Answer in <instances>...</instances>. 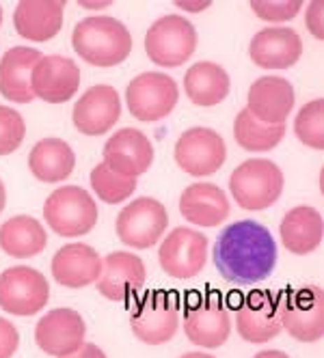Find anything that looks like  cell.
<instances>
[{
  "mask_svg": "<svg viewBox=\"0 0 324 358\" xmlns=\"http://www.w3.org/2000/svg\"><path fill=\"white\" fill-rule=\"evenodd\" d=\"M277 242L258 220H236L214 244V266L232 285H255L277 266Z\"/></svg>",
  "mask_w": 324,
  "mask_h": 358,
  "instance_id": "obj_1",
  "label": "cell"
},
{
  "mask_svg": "<svg viewBox=\"0 0 324 358\" xmlns=\"http://www.w3.org/2000/svg\"><path fill=\"white\" fill-rule=\"evenodd\" d=\"M76 55L95 67L121 65L132 52V35L123 24L108 15H91L76 24L71 33Z\"/></svg>",
  "mask_w": 324,
  "mask_h": 358,
  "instance_id": "obj_2",
  "label": "cell"
},
{
  "mask_svg": "<svg viewBox=\"0 0 324 358\" xmlns=\"http://www.w3.org/2000/svg\"><path fill=\"white\" fill-rule=\"evenodd\" d=\"M230 190L242 210H268L270 206H275L283 192V173L270 160H246L232 173Z\"/></svg>",
  "mask_w": 324,
  "mask_h": 358,
  "instance_id": "obj_3",
  "label": "cell"
},
{
  "mask_svg": "<svg viewBox=\"0 0 324 358\" xmlns=\"http://www.w3.org/2000/svg\"><path fill=\"white\" fill-rule=\"evenodd\" d=\"M43 218L63 238L87 236L97 224L99 212L93 196L80 186H61L45 199Z\"/></svg>",
  "mask_w": 324,
  "mask_h": 358,
  "instance_id": "obj_4",
  "label": "cell"
},
{
  "mask_svg": "<svg viewBox=\"0 0 324 358\" xmlns=\"http://www.w3.org/2000/svg\"><path fill=\"white\" fill-rule=\"evenodd\" d=\"M134 337L147 345H162L176 337L180 326V298L173 292L145 294L130 313Z\"/></svg>",
  "mask_w": 324,
  "mask_h": 358,
  "instance_id": "obj_5",
  "label": "cell"
},
{
  "mask_svg": "<svg viewBox=\"0 0 324 358\" xmlns=\"http://www.w3.org/2000/svg\"><path fill=\"white\" fill-rule=\"evenodd\" d=\"M279 298V322L296 341L316 343L324 335V289L305 285L283 292Z\"/></svg>",
  "mask_w": 324,
  "mask_h": 358,
  "instance_id": "obj_6",
  "label": "cell"
},
{
  "mask_svg": "<svg viewBox=\"0 0 324 358\" xmlns=\"http://www.w3.org/2000/svg\"><path fill=\"white\" fill-rule=\"evenodd\" d=\"M197 50V31L182 15H164L149 27L145 35V52L154 65L180 67Z\"/></svg>",
  "mask_w": 324,
  "mask_h": 358,
  "instance_id": "obj_7",
  "label": "cell"
},
{
  "mask_svg": "<svg viewBox=\"0 0 324 358\" xmlns=\"http://www.w3.org/2000/svg\"><path fill=\"white\" fill-rule=\"evenodd\" d=\"M184 332L199 348H220L230 339L232 320L225 302L216 292L195 294L184 309Z\"/></svg>",
  "mask_w": 324,
  "mask_h": 358,
  "instance_id": "obj_8",
  "label": "cell"
},
{
  "mask_svg": "<svg viewBox=\"0 0 324 358\" xmlns=\"http://www.w3.org/2000/svg\"><path fill=\"white\" fill-rule=\"evenodd\" d=\"M180 97V89L162 71H145L128 85L126 101L130 115L139 121L154 123L171 115Z\"/></svg>",
  "mask_w": 324,
  "mask_h": 358,
  "instance_id": "obj_9",
  "label": "cell"
},
{
  "mask_svg": "<svg viewBox=\"0 0 324 358\" xmlns=\"http://www.w3.org/2000/svg\"><path fill=\"white\" fill-rule=\"evenodd\" d=\"M50 300L45 276L29 266H15L0 274V309L5 313L29 317L39 313Z\"/></svg>",
  "mask_w": 324,
  "mask_h": 358,
  "instance_id": "obj_10",
  "label": "cell"
},
{
  "mask_svg": "<svg viewBox=\"0 0 324 358\" xmlns=\"http://www.w3.org/2000/svg\"><path fill=\"white\" fill-rule=\"evenodd\" d=\"M169 214L156 199L141 196L128 203L117 216V238L132 248H152L167 231Z\"/></svg>",
  "mask_w": 324,
  "mask_h": 358,
  "instance_id": "obj_11",
  "label": "cell"
},
{
  "mask_svg": "<svg viewBox=\"0 0 324 358\" xmlns=\"http://www.w3.org/2000/svg\"><path fill=\"white\" fill-rule=\"evenodd\" d=\"M160 268L178 280L195 278L208 262V238L195 229L178 227L164 238L158 250Z\"/></svg>",
  "mask_w": 324,
  "mask_h": 358,
  "instance_id": "obj_12",
  "label": "cell"
},
{
  "mask_svg": "<svg viewBox=\"0 0 324 358\" xmlns=\"http://www.w3.org/2000/svg\"><path fill=\"white\" fill-rule=\"evenodd\" d=\"M225 160V141L210 127H190L176 143V162L192 177L214 175Z\"/></svg>",
  "mask_w": 324,
  "mask_h": 358,
  "instance_id": "obj_13",
  "label": "cell"
},
{
  "mask_svg": "<svg viewBox=\"0 0 324 358\" xmlns=\"http://www.w3.org/2000/svg\"><path fill=\"white\" fill-rule=\"evenodd\" d=\"M236 328L248 343L275 339L283 330L279 322V298L270 292H248L236 306Z\"/></svg>",
  "mask_w": 324,
  "mask_h": 358,
  "instance_id": "obj_14",
  "label": "cell"
},
{
  "mask_svg": "<svg viewBox=\"0 0 324 358\" xmlns=\"http://www.w3.org/2000/svg\"><path fill=\"white\" fill-rule=\"evenodd\" d=\"M85 320L73 309H52L48 311L35 326V341L48 356H69L85 343Z\"/></svg>",
  "mask_w": 324,
  "mask_h": 358,
  "instance_id": "obj_15",
  "label": "cell"
},
{
  "mask_svg": "<svg viewBox=\"0 0 324 358\" xmlns=\"http://www.w3.org/2000/svg\"><path fill=\"white\" fill-rule=\"evenodd\" d=\"M31 85L35 97L48 101V104H65L78 93L80 67L61 55L41 57L33 67Z\"/></svg>",
  "mask_w": 324,
  "mask_h": 358,
  "instance_id": "obj_16",
  "label": "cell"
},
{
  "mask_svg": "<svg viewBox=\"0 0 324 358\" xmlns=\"http://www.w3.org/2000/svg\"><path fill=\"white\" fill-rule=\"evenodd\" d=\"M121 117V99L108 85L91 87L76 104H73V125L85 136H102L113 130Z\"/></svg>",
  "mask_w": 324,
  "mask_h": 358,
  "instance_id": "obj_17",
  "label": "cell"
},
{
  "mask_svg": "<svg viewBox=\"0 0 324 358\" xmlns=\"http://www.w3.org/2000/svg\"><path fill=\"white\" fill-rule=\"evenodd\" d=\"M102 153H104V164L113 173L132 179L147 173L154 162L152 143H149V138L143 132L132 130V127H123V130L115 132L106 141Z\"/></svg>",
  "mask_w": 324,
  "mask_h": 358,
  "instance_id": "obj_18",
  "label": "cell"
},
{
  "mask_svg": "<svg viewBox=\"0 0 324 358\" xmlns=\"http://www.w3.org/2000/svg\"><path fill=\"white\" fill-rule=\"evenodd\" d=\"M145 276L147 270L139 255L111 252L102 259V272H99V278L95 283H97V292L104 298L123 302L143 289Z\"/></svg>",
  "mask_w": 324,
  "mask_h": 358,
  "instance_id": "obj_19",
  "label": "cell"
},
{
  "mask_svg": "<svg viewBox=\"0 0 324 358\" xmlns=\"http://www.w3.org/2000/svg\"><path fill=\"white\" fill-rule=\"evenodd\" d=\"M294 101V87L286 78L264 76L248 89L246 110L266 125H286Z\"/></svg>",
  "mask_w": 324,
  "mask_h": 358,
  "instance_id": "obj_20",
  "label": "cell"
},
{
  "mask_svg": "<svg viewBox=\"0 0 324 358\" xmlns=\"http://www.w3.org/2000/svg\"><path fill=\"white\" fill-rule=\"evenodd\" d=\"M303 55V39L292 29H264L251 39L248 57L262 69H290Z\"/></svg>",
  "mask_w": 324,
  "mask_h": 358,
  "instance_id": "obj_21",
  "label": "cell"
},
{
  "mask_svg": "<svg viewBox=\"0 0 324 358\" xmlns=\"http://www.w3.org/2000/svg\"><path fill=\"white\" fill-rule=\"evenodd\" d=\"M99 272H102V259L97 250L83 242L59 248L52 257V276L67 289H80L95 283Z\"/></svg>",
  "mask_w": 324,
  "mask_h": 358,
  "instance_id": "obj_22",
  "label": "cell"
},
{
  "mask_svg": "<svg viewBox=\"0 0 324 358\" xmlns=\"http://www.w3.org/2000/svg\"><path fill=\"white\" fill-rule=\"evenodd\" d=\"M63 11L61 0H22L13 13V27L29 41H50L63 29Z\"/></svg>",
  "mask_w": 324,
  "mask_h": 358,
  "instance_id": "obj_23",
  "label": "cell"
},
{
  "mask_svg": "<svg viewBox=\"0 0 324 358\" xmlns=\"http://www.w3.org/2000/svg\"><path fill=\"white\" fill-rule=\"evenodd\" d=\"M39 59V50L27 45H15L0 59V93L5 99L15 104H29L35 99L31 76Z\"/></svg>",
  "mask_w": 324,
  "mask_h": 358,
  "instance_id": "obj_24",
  "label": "cell"
},
{
  "mask_svg": "<svg viewBox=\"0 0 324 358\" xmlns=\"http://www.w3.org/2000/svg\"><path fill=\"white\" fill-rule=\"evenodd\" d=\"M180 214L197 227H218L230 216V199L214 184H192L180 196Z\"/></svg>",
  "mask_w": 324,
  "mask_h": 358,
  "instance_id": "obj_25",
  "label": "cell"
},
{
  "mask_svg": "<svg viewBox=\"0 0 324 358\" xmlns=\"http://www.w3.org/2000/svg\"><path fill=\"white\" fill-rule=\"evenodd\" d=\"M281 242L292 255H309L314 252L324 238V220L316 208L298 206L290 210L279 227Z\"/></svg>",
  "mask_w": 324,
  "mask_h": 358,
  "instance_id": "obj_26",
  "label": "cell"
},
{
  "mask_svg": "<svg viewBox=\"0 0 324 358\" xmlns=\"http://www.w3.org/2000/svg\"><path fill=\"white\" fill-rule=\"evenodd\" d=\"M230 73L216 63L202 61L184 76V91L195 106H218L230 95Z\"/></svg>",
  "mask_w": 324,
  "mask_h": 358,
  "instance_id": "obj_27",
  "label": "cell"
},
{
  "mask_svg": "<svg viewBox=\"0 0 324 358\" xmlns=\"http://www.w3.org/2000/svg\"><path fill=\"white\" fill-rule=\"evenodd\" d=\"M73 166H76V156L61 138H43L31 149L29 169L39 182L59 184L71 175Z\"/></svg>",
  "mask_w": 324,
  "mask_h": 358,
  "instance_id": "obj_28",
  "label": "cell"
},
{
  "mask_svg": "<svg viewBox=\"0 0 324 358\" xmlns=\"http://www.w3.org/2000/svg\"><path fill=\"white\" fill-rule=\"evenodd\" d=\"M0 246L15 259H31L48 246V234L33 216H13L0 227Z\"/></svg>",
  "mask_w": 324,
  "mask_h": 358,
  "instance_id": "obj_29",
  "label": "cell"
},
{
  "mask_svg": "<svg viewBox=\"0 0 324 358\" xmlns=\"http://www.w3.org/2000/svg\"><path fill=\"white\" fill-rule=\"evenodd\" d=\"M286 136V125H266L246 108L238 113L234 123V138L244 151H270Z\"/></svg>",
  "mask_w": 324,
  "mask_h": 358,
  "instance_id": "obj_30",
  "label": "cell"
},
{
  "mask_svg": "<svg viewBox=\"0 0 324 358\" xmlns=\"http://www.w3.org/2000/svg\"><path fill=\"white\" fill-rule=\"evenodd\" d=\"M91 188L99 201L108 203V206H117V203L128 201L134 194L136 179L121 177L102 162L91 171Z\"/></svg>",
  "mask_w": 324,
  "mask_h": 358,
  "instance_id": "obj_31",
  "label": "cell"
},
{
  "mask_svg": "<svg viewBox=\"0 0 324 358\" xmlns=\"http://www.w3.org/2000/svg\"><path fill=\"white\" fill-rule=\"evenodd\" d=\"M294 134L305 147L324 151V99H311L294 119Z\"/></svg>",
  "mask_w": 324,
  "mask_h": 358,
  "instance_id": "obj_32",
  "label": "cell"
},
{
  "mask_svg": "<svg viewBox=\"0 0 324 358\" xmlns=\"http://www.w3.org/2000/svg\"><path fill=\"white\" fill-rule=\"evenodd\" d=\"M24 136H27V123L22 115L9 106H0V156H9L13 153Z\"/></svg>",
  "mask_w": 324,
  "mask_h": 358,
  "instance_id": "obj_33",
  "label": "cell"
},
{
  "mask_svg": "<svg viewBox=\"0 0 324 358\" xmlns=\"http://www.w3.org/2000/svg\"><path fill=\"white\" fill-rule=\"evenodd\" d=\"M253 13L266 22H288L301 13L303 3L301 0H253L251 3Z\"/></svg>",
  "mask_w": 324,
  "mask_h": 358,
  "instance_id": "obj_34",
  "label": "cell"
},
{
  "mask_svg": "<svg viewBox=\"0 0 324 358\" xmlns=\"http://www.w3.org/2000/svg\"><path fill=\"white\" fill-rule=\"evenodd\" d=\"M17 345H20L17 328L9 320L0 317V358H11L17 352Z\"/></svg>",
  "mask_w": 324,
  "mask_h": 358,
  "instance_id": "obj_35",
  "label": "cell"
},
{
  "mask_svg": "<svg viewBox=\"0 0 324 358\" xmlns=\"http://www.w3.org/2000/svg\"><path fill=\"white\" fill-rule=\"evenodd\" d=\"M305 24H307L309 33L316 39H324V3H320V0H314V3L307 7Z\"/></svg>",
  "mask_w": 324,
  "mask_h": 358,
  "instance_id": "obj_36",
  "label": "cell"
},
{
  "mask_svg": "<svg viewBox=\"0 0 324 358\" xmlns=\"http://www.w3.org/2000/svg\"><path fill=\"white\" fill-rule=\"evenodd\" d=\"M63 358H106V354L95 343H83L76 352L69 354V356H63Z\"/></svg>",
  "mask_w": 324,
  "mask_h": 358,
  "instance_id": "obj_37",
  "label": "cell"
},
{
  "mask_svg": "<svg viewBox=\"0 0 324 358\" xmlns=\"http://www.w3.org/2000/svg\"><path fill=\"white\" fill-rule=\"evenodd\" d=\"M253 358H290V356L281 350H264V352L255 354Z\"/></svg>",
  "mask_w": 324,
  "mask_h": 358,
  "instance_id": "obj_38",
  "label": "cell"
},
{
  "mask_svg": "<svg viewBox=\"0 0 324 358\" xmlns=\"http://www.w3.org/2000/svg\"><path fill=\"white\" fill-rule=\"evenodd\" d=\"M176 5L184 11H202V9L210 7V3H176Z\"/></svg>",
  "mask_w": 324,
  "mask_h": 358,
  "instance_id": "obj_39",
  "label": "cell"
},
{
  "mask_svg": "<svg viewBox=\"0 0 324 358\" xmlns=\"http://www.w3.org/2000/svg\"><path fill=\"white\" fill-rule=\"evenodd\" d=\"M5 206H7V190H5L3 179H0V214H3Z\"/></svg>",
  "mask_w": 324,
  "mask_h": 358,
  "instance_id": "obj_40",
  "label": "cell"
},
{
  "mask_svg": "<svg viewBox=\"0 0 324 358\" xmlns=\"http://www.w3.org/2000/svg\"><path fill=\"white\" fill-rule=\"evenodd\" d=\"M182 358H214L210 354H202V352H190V354H184Z\"/></svg>",
  "mask_w": 324,
  "mask_h": 358,
  "instance_id": "obj_41",
  "label": "cell"
},
{
  "mask_svg": "<svg viewBox=\"0 0 324 358\" xmlns=\"http://www.w3.org/2000/svg\"><path fill=\"white\" fill-rule=\"evenodd\" d=\"M0 24H3V9H0Z\"/></svg>",
  "mask_w": 324,
  "mask_h": 358,
  "instance_id": "obj_42",
  "label": "cell"
}]
</instances>
